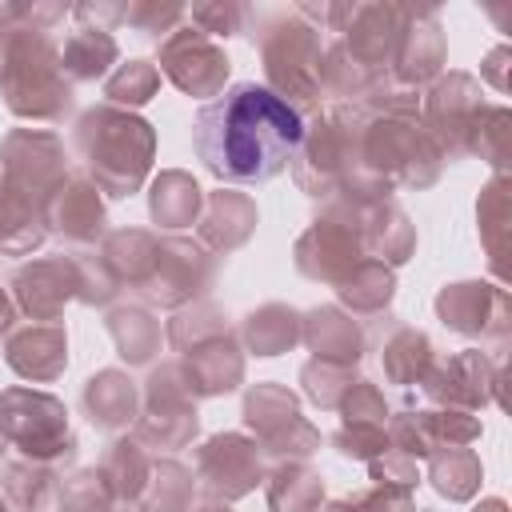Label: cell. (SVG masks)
I'll return each instance as SVG.
<instances>
[{
	"mask_svg": "<svg viewBox=\"0 0 512 512\" xmlns=\"http://www.w3.org/2000/svg\"><path fill=\"white\" fill-rule=\"evenodd\" d=\"M192 144L212 176L228 184H268L296 160L304 120L272 88L240 80L196 112Z\"/></svg>",
	"mask_w": 512,
	"mask_h": 512,
	"instance_id": "6da1fadb",
	"label": "cell"
}]
</instances>
